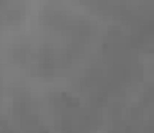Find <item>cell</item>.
<instances>
[{
	"label": "cell",
	"mask_w": 154,
	"mask_h": 133,
	"mask_svg": "<svg viewBox=\"0 0 154 133\" xmlns=\"http://www.w3.org/2000/svg\"><path fill=\"white\" fill-rule=\"evenodd\" d=\"M13 10L18 13V21L23 18V13H26V0H3V23L5 26H11L13 23Z\"/></svg>",
	"instance_id": "obj_3"
},
{
	"label": "cell",
	"mask_w": 154,
	"mask_h": 133,
	"mask_svg": "<svg viewBox=\"0 0 154 133\" xmlns=\"http://www.w3.org/2000/svg\"><path fill=\"white\" fill-rule=\"evenodd\" d=\"M51 113H54V128L59 133H90L93 131V113L72 95H57L51 97Z\"/></svg>",
	"instance_id": "obj_2"
},
{
	"label": "cell",
	"mask_w": 154,
	"mask_h": 133,
	"mask_svg": "<svg viewBox=\"0 0 154 133\" xmlns=\"http://www.w3.org/2000/svg\"><path fill=\"white\" fill-rule=\"evenodd\" d=\"M41 21L54 39L46 44H18L13 56L21 66L38 77H57L85 56L95 39V28L88 18L77 16L64 5H46Z\"/></svg>",
	"instance_id": "obj_1"
}]
</instances>
